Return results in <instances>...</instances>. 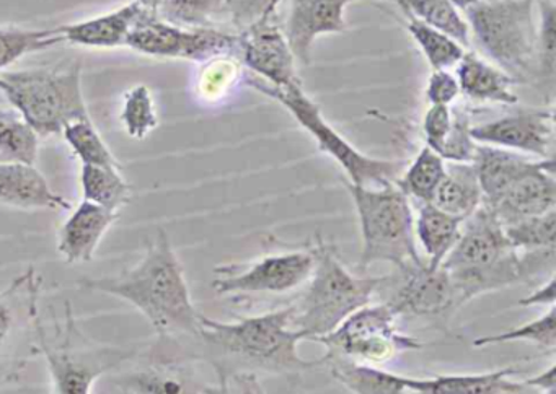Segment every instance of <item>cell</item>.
<instances>
[{
    "label": "cell",
    "instance_id": "6da1fadb",
    "mask_svg": "<svg viewBox=\"0 0 556 394\" xmlns=\"http://www.w3.org/2000/svg\"><path fill=\"white\" fill-rule=\"evenodd\" d=\"M79 287L125 300L159 335H200L201 313L191 300L184 266L167 231L159 230L142 259L115 277H83Z\"/></svg>",
    "mask_w": 556,
    "mask_h": 394
},
{
    "label": "cell",
    "instance_id": "7a4b0ae2",
    "mask_svg": "<svg viewBox=\"0 0 556 394\" xmlns=\"http://www.w3.org/2000/svg\"><path fill=\"white\" fill-rule=\"evenodd\" d=\"M291 305L233 322L217 321L201 315V341L206 342L223 360L217 373H301L320 367V360H305L299 354L304 341L291 328Z\"/></svg>",
    "mask_w": 556,
    "mask_h": 394
},
{
    "label": "cell",
    "instance_id": "3957f363",
    "mask_svg": "<svg viewBox=\"0 0 556 394\" xmlns=\"http://www.w3.org/2000/svg\"><path fill=\"white\" fill-rule=\"evenodd\" d=\"M441 267L451 277L458 308L483 293L523 282L519 253L484 204L465 218L460 237Z\"/></svg>",
    "mask_w": 556,
    "mask_h": 394
},
{
    "label": "cell",
    "instance_id": "277c9868",
    "mask_svg": "<svg viewBox=\"0 0 556 394\" xmlns=\"http://www.w3.org/2000/svg\"><path fill=\"white\" fill-rule=\"evenodd\" d=\"M315 266L304 292L291 303V328L304 341H315L337 329L348 316L372 303L386 276H353L341 263L337 247L318 237Z\"/></svg>",
    "mask_w": 556,
    "mask_h": 394
},
{
    "label": "cell",
    "instance_id": "5b68a950",
    "mask_svg": "<svg viewBox=\"0 0 556 394\" xmlns=\"http://www.w3.org/2000/svg\"><path fill=\"white\" fill-rule=\"evenodd\" d=\"M359 220L361 272L377 263L405 269L425 260L419 256L415 238V215L412 201L395 182L377 188H364L344 182Z\"/></svg>",
    "mask_w": 556,
    "mask_h": 394
},
{
    "label": "cell",
    "instance_id": "8992f818",
    "mask_svg": "<svg viewBox=\"0 0 556 394\" xmlns=\"http://www.w3.org/2000/svg\"><path fill=\"white\" fill-rule=\"evenodd\" d=\"M464 15L488 61L517 84L539 78L535 0H480Z\"/></svg>",
    "mask_w": 556,
    "mask_h": 394
},
{
    "label": "cell",
    "instance_id": "52a82bcc",
    "mask_svg": "<svg viewBox=\"0 0 556 394\" xmlns=\"http://www.w3.org/2000/svg\"><path fill=\"white\" fill-rule=\"evenodd\" d=\"M0 91L40 137L58 136L67 124L89 119L80 64L0 71Z\"/></svg>",
    "mask_w": 556,
    "mask_h": 394
},
{
    "label": "cell",
    "instance_id": "ba28073f",
    "mask_svg": "<svg viewBox=\"0 0 556 394\" xmlns=\"http://www.w3.org/2000/svg\"><path fill=\"white\" fill-rule=\"evenodd\" d=\"M247 85L260 91L265 97L273 98L292 114L295 120L314 137L318 150L331 156L343 169L351 185L364 188L395 182L403 171L400 160L376 158L357 150L346 137L341 136L324 117L320 106L308 97L302 85L291 88H276L255 75L247 77Z\"/></svg>",
    "mask_w": 556,
    "mask_h": 394
},
{
    "label": "cell",
    "instance_id": "9c48e42d",
    "mask_svg": "<svg viewBox=\"0 0 556 394\" xmlns=\"http://www.w3.org/2000/svg\"><path fill=\"white\" fill-rule=\"evenodd\" d=\"M66 305V319L51 334L38 316L37 298H34L31 315L38 347L47 360L54 394H92L96 381L131 358L135 351L90 342L77 328L71 303Z\"/></svg>",
    "mask_w": 556,
    "mask_h": 394
},
{
    "label": "cell",
    "instance_id": "30bf717a",
    "mask_svg": "<svg viewBox=\"0 0 556 394\" xmlns=\"http://www.w3.org/2000/svg\"><path fill=\"white\" fill-rule=\"evenodd\" d=\"M315 342L327 348L321 358H344L374 367L425 347L418 339L400 329L399 316L386 303L363 306Z\"/></svg>",
    "mask_w": 556,
    "mask_h": 394
},
{
    "label": "cell",
    "instance_id": "8fae6325",
    "mask_svg": "<svg viewBox=\"0 0 556 394\" xmlns=\"http://www.w3.org/2000/svg\"><path fill=\"white\" fill-rule=\"evenodd\" d=\"M126 46L154 58L210 62L217 58L239 61V35L219 28L187 29L159 20L151 10H142L129 31Z\"/></svg>",
    "mask_w": 556,
    "mask_h": 394
},
{
    "label": "cell",
    "instance_id": "7c38bea8",
    "mask_svg": "<svg viewBox=\"0 0 556 394\" xmlns=\"http://www.w3.org/2000/svg\"><path fill=\"white\" fill-rule=\"evenodd\" d=\"M314 266V246L266 254L250 264L216 267L213 289L217 295H285L304 287Z\"/></svg>",
    "mask_w": 556,
    "mask_h": 394
},
{
    "label": "cell",
    "instance_id": "4fadbf2b",
    "mask_svg": "<svg viewBox=\"0 0 556 394\" xmlns=\"http://www.w3.org/2000/svg\"><path fill=\"white\" fill-rule=\"evenodd\" d=\"M382 289H389L386 305L399 318H438L458 309L451 277L442 267L432 270L422 263L399 269L395 276H386Z\"/></svg>",
    "mask_w": 556,
    "mask_h": 394
},
{
    "label": "cell",
    "instance_id": "5bb4252c",
    "mask_svg": "<svg viewBox=\"0 0 556 394\" xmlns=\"http://www.w3.org/2000/svg\"><path fill=\"white\" fill-rule=\"evenodd\" d=\"M480 145L513 150L532 158H555V113L546 107H522L513 114L471 126Z\"/></svg>",
    "mask_w": 556,
    "mask_h": 394
},
{
    "label": "cell",
    "instance_id": "9a60e30c",
    "mask_svg": "<svg viewBox=\"0 0 556 394\" xmlns=\"http://www.w3.org/2000/svg\"><path fill=\"white\" fill-rule=\"evenodd\" d=\"M239 35V62L252 75L276 88L302 85L298 61L275 18L260 20Z\"/></svg>",
    "mask_w": 556,
    "mask_h": 394
},
{
    "label": "cell",
    "instance_id": "2e32d148",
    "mask_svg": "<svg viewBox=\"0 0 556 394\" xmlns=\"http://www.w3.org/2000/svg\"><path fill=\"white\" fill-rule=\"evenodd\" d=\"M353 2L364 0H291L282 31L302 65L312 62V46L320 36L340 35L348 29L344 12ZM395 2V0H374Z\"/></svg>",
    "mask_w": 556,
    "mask_h": 394
},
{
    "label": "cell",
    "instance_id": "e0dca14e",
    "mask_svg": "<svg viewBox=\"0 0 556 394\" xmlns=\"http://www.w3.org/2000/svg\"><path fill=\"white\" fill-rule=\"evenodd\" d=\"M555 205V158H546L539 168L517 179L486 207H490L501 225L506 227L523 218L546 214L553 211Z\"/></svg>",
    "mask_w": 556,
    "mask_h": 394
},
{
    "label": "cell",
    "instance_id": "ac0fdd59",
    "mask_svg": "<svg viewBox=\"0 0 556 394\" xmlns=\"http://www.w3.org/2000/svg\"><path fill=\"white\" fill-rule=\"evenodd\" d=\"M118 215L92 202H80L58 233V253L70 264L89 263Z\"/></svg>",
    "mask_w": 556,
    "mask_h": 394
},
{
    "label": "cell",
    "instance_id": "d6986e66",
    "mask_svg": "<svg viewBox=\"0 0 556 394\" xmlns=\"http://www.w3.org/2000/svg\"><path fill=\"white\" fill-rule=\"evenodd\" d=\"M455 77L460 94L473 103L504 104L519 103V94L514 91L517 81L477 52L467 51L455 67Z\"/></svg>",
    "mask_w": 556,
    "mask_h": 394
},
{
    "label": "cell",
    "instance_id": "ffe728a7",
    "mask_svg": "<svg viewBox=\"0 0 556 394\" xmlns=\"http://www.w3.org/2000/svg\"><path fill=\"white\" fill-rule=\"evenodd\" d=\"M520 373L517 367H506L484 373L409 378V386L415 394H539L523 381L510 380Z\"/></svg>",
    "mask_w": 556,
    "mask_h": 394
},
{
    "label": "cell",
    "instance_id": "44dd1931",
    "mask_svg": "<svg viewBox=\"0 0 556 394\" xmlns=\"http://www.w3.org/2000/svg\"><path fill=\"white\" fill-rule=\"evenodd\" d=\"M0 204L11 207L70 211L71 202L51 189L35 165L0 163Z\"/></svg>",
    "mask_w": 556,
    "mask_h": 394
},
{
    "label": "cell",
    "instance_id": "7402d4cb",
    "mask_svg": "<svg viewBox=\"0 0 556 394\" xmlns=\"http://www.w3.org/2000/svg\"><path fill=\"white\" fill-rule=\"evenodd\" d=\"M545 160L532 158V156L522 155L513 150L478 143L471 163H473L478 182H480L483 204H493L517 179L539 168Z\"/></svg>",
    "mask_w": 556,
    "mask_h": 394
},
{
    "label": "cell",
    "instance_id": "603a6c76",
    "mask_svg": "<svg viewBox=\"0 0 556 394\" xmlns=\"http://www.w3.org/2000/svg\"><path fill=\"white\" fill-rule=\"evenodd\" d=\"M142 7L138 2L126 3L122 9L86 22L73 25L58 26L64 41L73 45L87 46V48H119L126 46L129 31L136 20L141 15Z\"/></svg>",
    "mask_w": 556,
    "mask_h": 394
},
{
    "label": "cell",
    "instance_id": "cb8c5ba5",
    "mask_svg": "<svg viewBox=\"0 0 556 394\" xmlns=\"http://www.w3.org/2000/svg\"><path fill=\"white\" fill-rule=\"evenodd\" d=\"M331 377L354 394H415L409 377L382 370L374 365L356 364L344 358H320Z\"/></svg>",
    "mask_w": 556,
    "mask_h": 394
},
{
    "label": "cell",
    "instance_id": "d4e9b609",
    "mask_svg": "<svg viewBox=\"0 0 556 394\" xmlns=\"http://www.w3.org/2000/svg\"><path fill=\"white\" fill-rule=\"evenodd\" d=\"M418 205V214L415 217V238L428 256L425 260L426 266L432 270L439 269L457 243L464 220L445 214L435 205Z\"/></svg>",
    "mask_w": 556,
    "mask_h": 394
},
{
    "label": "cell",
    "instance_id": "484cf974",
    "mask_svg": "<svg viewBox=\"0 0 556 394\" xmlns=\"http://www.w3.org/2000/svg\"><path fill=\"white\" fill-rule=\"evenodd\" d=\"M431 204L460 220L470 217L483 204L473 163H448Z\"/></svg>",
    "mask_w": 556,
    "mask_h": 394
},
{
    "label": "cell",
    "instance_id": "4316f807",
    "mask_svg": "<svg viewBox=\"0 0 556 394\" xmlns=\"http://www.w3.org/2000/svg\"><path fill=\"white\" fill-rule=\"evenodd\" d=\"M403 15L413 16L418 22L451 36L452 39L470 48V28L464 12L447 0H395Z\"/></svg>",
    "mask_w": 556,
    "mask_h": 394
},
{
    "label": "cell",
    "instance_id": "83f0119b",
    "mask_svg": "<svg viewBox=\"0 0 556 394\" xmlns=\"http://www.w3.org/2000/svg\"><path fill=\"white\" fill-rule=\"evenodd\" d=\"M445 168L447 163L425 145L416 153L406 169H403L395 185L409 201L413 199L418 204H431L439 185L444 179Z\"/></svg>",
    "mask_w": 556,
    "mask_h": 394
},
{
    "label": "cell",
    "instance_id": "f1b7e54d",
    "mask_svg": "<svg viewBox=\"0 0 556 394\" xmlns=\"http://www.w3.org/2000/svg\"><path fill=\"white\" fill-rule=\"evenodd\" d=\"M80 186H83L84 201L118 214L119 208L131 201L132 189L123 178L122 168L83 165Z\"/></svg>",
    "mask_w": 556,
    "mask_h": 394
},
{
    "label": "cell",
    "instance_id": "f546056e",
    "mask_svg": "<svg viewBox=\"0 0 556 394\" xmlns=\"http://www.w3.org/2000/svg\"><path fill=\"white\" fill-rule=\"evenodd\" d=\"M40 136L15 110H0V163L37 165Z\"/></svg>",
    "mask_w": 556,
    "mask_h": 394
},
{
    "label": "cell",
    "instance_id": "4dcf8cb0",
    "mask_svg": "<svg viewBox=\"0 0 556 394\" xmlns=\"http://www.w3.org/2000/svg\"><path fill=\"white\" fill-rule=\"evenodd\" d=\"M152 13L162 22L187 29L219 28L217 22L226 20L223 0H159Z\"/></svg>",
    "mask_w": 556,
    "mask_h": 394
},
{
    "label": "cell",
    "instance_id": "1f68e13d",
    "mask_svg": "<svg viewBox=\"0 0 556 394\" xmlns=\"http://www.w3.org/2000/svg\"><path fill=\"white\" fill-rule=\"evenodd\" d=\"M406 16V29L409 36L415 39L418 48L421 49L426 61L431 65L432 71H451L457 67L458 62L464 58L467 49L458 45L451 36L418 22L413 16Z\"/></svg>",
    "mask_w": 556,
    "mask_h": 394
},
{
    "label": "cell",
    "instance_id": "d6a6232c",
    "mask_svg": "<svg viewBox=\"0 0 556 394\" xmlns=\"http://www.w3.org/2000/svg\"><path fill=\"white\" fill-rule=\"evenodd\" d=\"M64 42L63 35L53 29H27L0 26V71L31 52L47 51Z\"/></svg>",
    "mask_w": 556,
    "mask_h": 394
},
{
    "label": "cell",
    "instance_id": "836d02e7",
    "mask_svg": "<svg viewBox=\"0 0 556 394\" xmlns=\"http://www.w3.org/2000/svg\"><path fill=\"white\" fill-rule=\"evenodd\" d=\"M63 136L73 152L76 153L77 158L83 162V165L122 168L110 147L103 142L102 136L97 132L90 117L89 119L74 120V123L67 124L64 127Z\"/></svg>",
    "mask_w": 556,
    "mask_h": 394
},
{
    "label": "cell",
    "instance_id": "e575fe53",
    "mask_svg": "<svg viewBox=\"0 0 556 394\" xmlns=\"http://www.w3.org/2000/svg\"><path fill=\"white\" fill-rule=\"evenodd\" d=\"M532 342L539 345L543 351L555 352L556 348V308L549 306L542 316L517 326V328L507 329V331L497 332V334L483 335L475 339V347H486V345L507 344V342Z\"/></svg>",
    "mask_w": 556,
    "mask_h": 394
},
{
    "label": "cell",
    "instance_id": "d590c367",
    "mask_svg": "<svg viewBox=\"0 0 556 394\" xmlns=\"http://www.w3.org/2000/svg\"><path fill=\"white\" fill-rule=\"evenodd\" d=\"M503 228L507 241L517 253L556 247V208Z\"/></svg>",
    "mask_w": 556,
    "mask_h": 394
},
{
    "label": "cell",
    "instance_id": "8d00e7d4",
    "mask_svg": "<svg viewBox=\"0 0 556 394\" xmlns=\"http://www.w3.org/2000/svg\"><path fill=\"white\" fill-rule=\"evenodd\" d=\"M122 123L132 139H144L159 126L154 98L146 85H138L126 93L123 103Z\"/></svg>",
    "mask_w": 556,
    "mask_h": 394
},
{
    "label": "cell",
    "instance_id": "74e56055",
    "mask_svg": "<svg viewBox=\"0 0 556 394\" xmlns=\"http://www.w3.org/2000/svg\"><path fill=\"white\" fill-rule=\"evenodd\" d=\"M539 78L555 75V0H535Z\"/></svg>",
    "mask_w": 556,
    "mask_h": 394
},
{
    "label": "cell",
    "instance_id": "f35d334b",
    "mask_svg": "<svg viewBox=\"0 0 556 394\" xmlns=\"http://www.w3.org/2000/svg\"><path fill=\"white\" fill-rule=\"evenodd\" d=\"M452 130L441 158L448 163H471L478 143L471 139L470 114L464 107H452Z\"/></svg>",
    "mask_w": 556,
    "mask_h": 394
},
{
    "label": "cell",
    "instance_id": "ab89813d",
    "mask_svg": "<svg viewBox=\"0 0 556 394\" xmlns=\"http://www.w3.org/2000/svg\"><path fill=\"white\" fill-rule=\"evenodd\" d=\"M452 106H435L429 104L428 111L422 117V136H425L426 147L441 156L445 143L452 130Z\"/></svg>",
    "mask_w": 556,
    "mask_h": 394
},
{
    "label": "cell",
    "instance_id": "60d3db41",
    "mask_svg": "<svg viewBox=\"0 0 556 394\" xmlns=\"http://www.w3.org/2000/svg\"><path fill=\"white\" fill-rule=\"evenodd\" d=\"M269 0H223L224 18L232 25L236 33L265 20Z\"/></svg>",
    "mask_w": 556,
    "mask_h": 394
},
{
    "label": "cell",
    "instance_id": "b9f144b4",
    "mask_svg": "<svg viewBox=\"0 0 556 394\" xmlns=\"http://www.w3.org/2000/svg\"><path fill=\"white\" fill-rule=\"evenodd\" d=\"M460 97L457 77L451 71H432L426 84V100L435 106H452Z\"/></svg>",
    "mask_w": 556,
    "mask_h": 394
},
{
    "label": "cell",
    "instance_id": "7bdbcfd3",
    "mask_svg": "<svg viewBox=\"0 0 556 394\" xmlns=\"http://www.w3.org/2000/svg\"><path fill=\"white\" fill-rule=\"evenodd\" d=\"M201 394H266V391L260 383L258 374L237 371L223 374L216 387H204Z\"/></svg>",
    "mask_w": 556,
    "mask_h": 394
},
{
    "label": "cell",
    "instance_id": "ee69618b",
    "mask_svg": "<svg viewBox=\"0 0 556 394\" xmlns=\"http://www.w3.org/2000/svg\"><path fill=\"white\" fill-rule=\"evenodd\" d=\"M556 302V274H552V276L546 279V282H543L535 292L530 293V295L523 296L517 302V305L523 306H555Z\"/></svg>",
    "mask_w": 556,
    "mask_h": 394
},
{
    "label": "cell",
    "instance_id": "f6af8a7d",
    "mask_svg": "<svg viewBox=\"0 0 556 394\" xmlns=\"http://www.w3.org/2000/svg\"><path fill=\"white\" fill-rule=\"evenodd\" d=\"M555 370L556 365L552 364L545 370L536 373L535 377L527 378L523 380V383L527 386L533 387L539 394H555L556 393V383H555Z\"/></svg>",
    "mask_w": 556,
    "mask_h": 394
},
{
    "label": "cell",
    "instance_id": "bcb514c9",
    "mask_svg": "<svg viewBox=\"0 0 556 394\" xmlns=\"http://www.w3.org/2000/svg\"><path fill=\"white\" fill-rule=\"evenodd\" d=\"M12 326H14V316H12L11 306L4 300H0V351L11 334Z\"/></svg>",
    "mask_w": 556,
    "mask_h": 394
},
{
    "label": "cell",
    "instance_id": "7dc6e473",
    "mask_svg": "<svg viewBox=\"0 0 556 394\" xmlns=\"http://www.w3.org/2000/svg\"><path fill=\"white\" fill-rule=\"evenodd\" d=\"M286 0H269L268 3V10H266V18H275L276 12H278L279 7H281V3H285Z\"/></svg>",
    "mask_w": 556,
    "mask_h": 394
},
{
    "label": "cell",
    "instance_id": "c3c4849f",
    "mask_svg": "<svg viewBox=\"0 0 556 394\" xmlns=\"http://www.w3.org/2000/svg\"><path fill=\"white\" fill-rule=\"evenodd\" d=\"M447 2L454 3V5L457 7L458 10L465 12V10L470 9L471 5H475V3L480 2V0H447Z\"/></svg>",
    "mask_w": 556,
    "mask_h": 394
},
{
    "label": "cell",
    "instance_id": "681fc988",
    "mask_svg": "<svg viewBox=\"0 0 556 394\" xmlns=\"http://www.w3.org/2000/svg\"><path fill=\"white\" fill-rule=\"evenodd\" d=\"M136 2H138L142 9L151 10L152 12V10L155 9V5H157L159 0H136Z\"/></svg>",
    "mask_w": 556,
    "mask_h": 394
},
{
    "label": "cell",
    "instance_id": "f907efd6",
    "mask_svg": "<svg viewBox=\"0 0 556 394\" xmlns=\"http://www.w3.org/2000/svg\"><path fill=\"white\" fill-rule=\"evenodd\" d=\"M125 394H135V393H131V391H126Z\"/></svg>",
    "mask_w": 556,
    "mask_h": 394
}]
</instances>
